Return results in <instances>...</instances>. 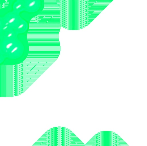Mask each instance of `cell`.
I'll return each instance as SVG.
<instances>
[{
  "label": "cell",
  "mask_w": 147,
  "mask_h": 146,
  "mask_svg": "<svg viewBox=\"0 0 147 146\" xmlns=\"http://www.w3.org/2000/svg\"><path fill=\"white\" fill-rule=\"evenodd\" d=\"M0 4L9 6L16 12L21 14L27 20H31L38 16L44 9V0H19V1H5Z\"/></svg>",
  "instance_id": "cell-3"
},
{
  "label": "cell",
  "mask_w": 147,
  "mask_h": 146,
  "mask_svg": "<svg viewBox=\"0 0 147 146\" xmlns=\"http://www.w3.org/2000/svg\"><path fill=\"white\" fill-rule=\"evenodd\" d=\"M0 12L3 22V30L0 37L10 34L27 35L29 31V20L4 4H0Z\"/></svg>",
  "instance_id": "cell-2"
},
{
  "label": "cell",
  "mask_w": 147,
  "mask_h": 146,
  "mask_svg": "<svg viewBox=\"0 0 147 146\" xmlns=\"http://www.w3.org/2000/svg\"><path fill=\"white\" fill-rule=\"evenodd\" d=\"M3 1H6V0H0V2H3Z\"/></svg>",
  "instance_id": "cell-7"
},
{
  "label": "cell",
  "mask_w": 147,
  "mask_h": 146,
  "mask_svg": "<svg viewBox=\"0 0 147 146\" xmlns=\"http://www.w3.org/2000/svg\"><path fill=\"white\" fill-rule=\"evenodd\" d=\"M0 66H5V59H4V54L2 51L1 45H0Z\"/></svg>",
  "instance_id": "cell-4"
},
{
  "label": "cell",
  "mask_w": 147,
  "mask_h": 146,
  "mask_svg": "<svg viewBox=\"0 0 147 146\" xmlns=\"http://www.w3.org/2000/svg\"><path fill=\"white\" fill-rule=\"evenodd\" d=\"M0 45L5 59V66H14L27 59L30 44L27 35L10 34L0 37Z\"/></svg>",
  "instance_id": "cell-1"
},
{
  "label": "cell",
  "mask_w": 147,
  "mask_h": 146,
  "mask_svg": "<svg viewBox=\"0 0 147 146\" xmlns=\"http://www.w3.org/2000/svg\"><path fill=\"white\" fill-rule=\"evenodd\" d=\"M2 30H3V22H2V16H1V12H0V36H1Z\"/></svg>",
  "instance_id": "cell-5"
},
{
  "label": "cell",
  "mask_w": 147,
  "mask_h": 146,
  "mask_svg": "<svg viewBox=\"0 0 147 146\" xmlns=\"http://www.w3.org/2000/svg\"><path fill=\"white\" fill-rule=\"evenodd\" d=\"M6 1H19V0H6ZM5 2V1H3Z\"/></svg>",
  "instance_id": "cell-6"
}]
</instances>
